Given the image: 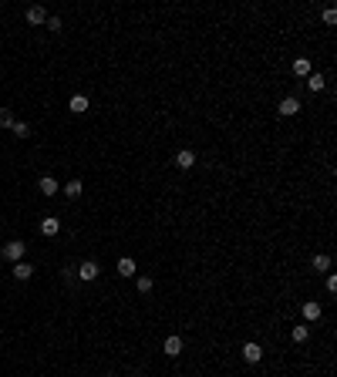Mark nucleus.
Wrapping results in <instances>:
<instances>
[{"label": "nucleus", "mask_w": 337, "mask_h": 377, "mask_svg": "<svg viewBox=\"0 0 337 377\" xmlns=\"http://www.w3.org/2000/svg\"><path fill=\"white\" fill-rule=\"evenodd\" d=\"M243 361H246V364H260V361H263V347H260L257 340H246V344H243Z\"/></svg>", "instance_id": "f257e3e1"}, {"label": "nucleus", "mask_w": 337, "mask_h": 377, "mask_svg": "<svg viewBox=\"0 0 337 377\" xmlns=\"http://www.w3.org/2000/svg\"><path fill=\"white\" fill-rule=\"evenodd\" d=\"M24 253H27V242H20V239H14V242H7V246H4V256H7L10 263H20V259H24Z\"/></svg>", "instance_id": "f03ea898"}, {"label": "nucleus", "mask_w": 337, "mask_h": 377, "mask_svg": "<svg viewBox=\"0 0 337 377\" xmlns=\"http://www.w3.org/2000/svg\"><path fill=\"white\" fill-rule=\"evenodd\" d=\"M98 270H101V266H98L95 259H85V263H78V280H85V283L98 280Z\"/></svg>", "instance_id": "7ed1b4c3"}, {"label": "nucleus", "mask_w": 337, "mask_h": 377, "mask_svg": "<svg viewBox=\"0 0 337 377\" xmlns=\"http://www.w3.org/2000/svg\"><path fill=\"white\" fill-rule=\"evenodd\" d=\"M40 233L48 236V239L57 236V233H61V219H57V216H44V219H40Z\"/></svg>", "instance_id": "20e7f679"}, {"label": "nucleus", "mask_w": 337, "mask_h": 377, "mask_svg": "<svg viewBox=\"0 0 337 377\" xmlns=\"http://www.w3.org/2000/svg\"><path fill=\"white\" fill-rule=\"evenodd\" d=\"M37 189H40V195H48V199H51V195H57V192H61V185H57V179H51V175H44V179H40V182H37Z\"/></svg>", "instance_id": "39448f33"}, {"label": "nucleus", "mask_w": 337, "mask_h": 377, "mask_svg": "<svg viewBox=\"0 0 337 377\" xmlns=\"http://www.w3.org/2000/svg\"><path fill=\"white\" fill-rule=\"evenodd\" d=\"M307 88H310L313 95H317V91H324V88H327V78H324L321 71H310V74H307Z\"/></svg>", "instance_id": "423d86ee"}, {"label": "nucleus", "mask_w": 337, "mask_h": 377, "mask_svg": "<svg viewBox=\"0 0 337 377\" xmlns=\"http://www.w3.org/2000/svg\"><path fill=\"white\" fill-rule=\"evenodd\" d=\"M277 112H280L283 118H290V115H297V112H300V101H297V98H283V101L277 104Z\"/></svg>", "instance_id": "0eeeda50"}, {"label": "nucleus", "mask_w": 337, "mask_h": 377, "mask_svg": "<svg viewBox=\"0 0 337 377\" xmlns=\"http://www.w3.org/2000/svg\"><path fill=\"white\" fill-rule=\"evenodd\" d=\"M27 24H34V27H40V24H44V20H48V10H44V7H27Z\"/></svg>", "instance_id": "6e6552de"}, {"label": "nucleus", "mask_w": 337, "mask_h": 377, "mask_svg": "<svg viewBox=\"0 0 337 377\" xmlns=\"http://www.w3.org/2000/svg\"><path fill=\"white\" fill-rule=\"evenodd\" d=\"M162 350H165L168 357H179V353H182V337H179V334H172V337L162 344Z\"/></svg>", "instance_id": "1a4fd4ad"}, {"label": "nucleus", "mask_w": 337, "mask_h": 377, "mask_svg": "<svg viewBox=\"0 0 337 377\" xmlns=\"http://www.w3.org/2000/svg\"><path fill=\"white\" fill-rule=\"evenodd\" d=\"M10 273H14V280H31V276H34V266L20 259V263H14V270H10Z\"/></svg>", "instance_id": "9d476101"}, {"label": "nucleus", "mask_w": 337, "mask_h": 377, "mask_svg": "<svg viewBox=\"0 0 337 377\" xmlns=\"http://www.w3.org/2000/svg\"><path fill=\"white\" fill-rule=\"evenodd\" d=\"M135 270H138V266H135V259H132V256H121L118 259V276L129 280V276H135Z\"/></svg>", "instance_id": "9b49d317"}, {"label": "nucleus", "mask_w": 337, "mask_h": 377, "mask_svg": "<svg viewBox=\"0 0 337 377\" xmlns=\"http://www.w3.org/2000/svg\"><path fill=\"white\" fill-rule=\"evenodd\" d=\"M176 165H179V169H193V165H196V152H189V148H182V152H179L176 155Z\"/></svg>", "instance_id": "f8f14e48"}, {"label": "nucleus", "mask_w": 337, "mask_h": 377, "mask_svg": "<svg viewBox=\"0 0 337 377\" xmlns=\"http://www.w3.org/2000/svg\"><path fill=\"white\" fill-rule=\"evenodd\" d=\"M61 192H65L68 199H78V195L85 192V185H81V179H71L68 185H61Z\"/></svg>", "instance_id": "ddd939ff"}, {"label": "nucleus", "mask_w": 337, "mask_h": 377, "mask_svg": "<svg viewBox=\"0 0 337 377\" xmlns=\"http://www.w3.org/2000/svg\"><path fill=\"white\" fill-rule=\"evenodd\" d=\"M321 303H317V300H307L304 303V320H321Z\"/></svg>", "instance_id": "4468645a"}, {"label": "nucleus", "mask_w": 337, "mask_h": 377, "mask_svg": "<svg viewBox=\"0 0 337 377\" xmlns=\"http://www.w3.org/2000/svg\"><path fill=\"white\" fill-rule=\"evenodd\" d=\"M68 108H71L74 115H85V112H88V98H85V95H74L71 101H68Z\"/></svg>", "instance_id": "2eb2a0df"}, {"label": "nucleus", "mask_w": 337, "mask_h": 377, "mask_svg": "<svg viewBox=\"0 0 337 377\" xmlns=\"http://www.w3.org/2000/svg\"><path fill=\"white\" fill-rule=\"evenodd\" d=\"M290 337H293V344H304V340L310 337V330H307V323H297V327L290 330Z\"/></svg>", "instance_id": "dca6fc26"}, {"label": "nucleus", "mask_w": 337, "mask_h": 377, "mask_svg": "<svg viewBox=\"0 0 337 377\" xmlns=\"http://www.w3.org/2000/svg\"><path fill=\"white\" fill-rule=\"evenodd\" d=\"M313 270H317V273H327V270H330V256H327V253H317V256H313Z\"/></svg>", "instance_id": "f3484780"}, {"label": "nucleus", "mask_w": 337, "mask_h": 377, "mask_svg": "<svg viewBox=\"0 0 337 377\" xmlns=\"http://www.w3.org/2000/svg\"><path fill=\"white\" fill-rule=\"evenodd\" d=\"M293 74H297V78H307V74H310V61H307V57H297V61H293Z\"/></svg>", "instance_id": "a211bd4d"}, {"label": "nucleus", "mask_w": 337, "mask_h": 377, "mask_svg": "<svg viewBox=\"0 0 337 377\" xmlns=\"http://www.w3.org/2000/svg\"><path fill=\"white\" fill-rule=\"evenodd\" d=\"M14 112H10V108H0V128H14Z\"/></svg>", "instance_id": "6ab92c4d"}, {"label": "nucleus", "mask_w": 337, "mask_h": 377, "mask_svg": "<svg viewBox=\"0 0 337 377\" xmlns=\"http://www.w3.org/2000/svg\"><path fill=\"white\" fill-rule=\"evenodd\" d=\"M135 286H138V293H152L155 280H152V276H138V280H135Z\"/></svg>", "instance_id": "aec40b11"}, {"label": "nucleus", "mask_w": 337, "mask_h": 377, "mask_svg": "<svg viewBox=\"0 0 337 377\" xmlns=\"http://www.w3.org/2000/svg\"><path fill=\"white\" fill-rule=\"evenodd\" d=\"M10 131H14L17 138H27V135H31V125H27V121H14V128H10Z\"/></svg>", "instance_id": "412c9836"}, {"label": "nucleus", "mask_w": 337, "mask_h": 377, "mask_svg": "<svg viewBox=\"0 0 337 377\" xmlns=\"http://www.w3.org/2000/svg\"><path fill=\"white\" fill-rule=\"evenodd\" d=\"M44 24H48V31H51V34H57V31H61V17H54V14H51L48 20H44Z\"/></svg>", "instance_id": "4be33fe9"}, {"label": "nucleus", "mask_w": 337, "mask_h": 377, "mask_svg": "<svg viewBox=\"0 0 337 377\" xmlns=\"http://www.w3.org/2000/svg\"><path fill=\"white\" fill-rule=\"evenodd\" d=\"M324 24H327V27H334V24H337V10H334V7L324 10Z\"/></svg>", "instance_id": "5701e85b"}, {"label": "nucleus", "mask_w": 337, "mask_h": 377, "mask_svg": "<svg viewBox=\"0 0 337 377\" xmlns=\"http://www.w3.org/2000/svg\"><path fill=\"white\" fill-rule=\"evenodd\" d=\"M327 293H337V276L327 273Z\"/></svg>", "instance_id": "b1692460"}, {"label": "nucleus", "mask_w": 337, "mask_h": 377, "mask_svg": "<svg viewBox=\"0 0 337 377\" xmlns=\"http://www.w3.org/2000/svg\"><path fill=\"white\" fill-rule=\"evenodd\" d=\"M104 377H115V374H104Z\"/></svg>", "instance_id": "393cba45"}]
</instances>
